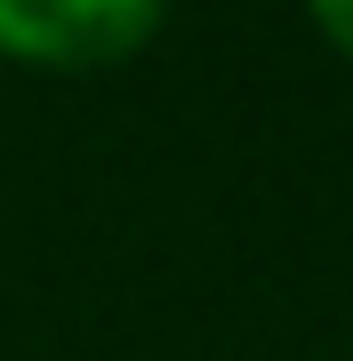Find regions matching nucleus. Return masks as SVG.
<instances>
[{"mask_svg":"<svg viewBox=\"0 0 353 361\" xmlns=\"http://www.w3.org/2000/svg\"><path fill=\"white\" fill-rule=\"evenodd\" d=\"M314 32L329 40V49L353 56V0H321V8H314Z\"/></svg>","mask_w":353,"mask_h":361,"instance_id":"nucleus-2","label":"nucleus"},{"mask_svg":"<svg viewBox=\"0 0 353 361\" xmlns=\"http://www.w3.org/2000/svg\"><path fill=\"white\" fill-rule=\"evenodd\" d=\"M153 32V0H0V49L32 73H113Z\"/></svg>","mask_w":353,"mask_h":361,"instance_id":"nucleus-1","label":"nucleus"}]
</instances>
